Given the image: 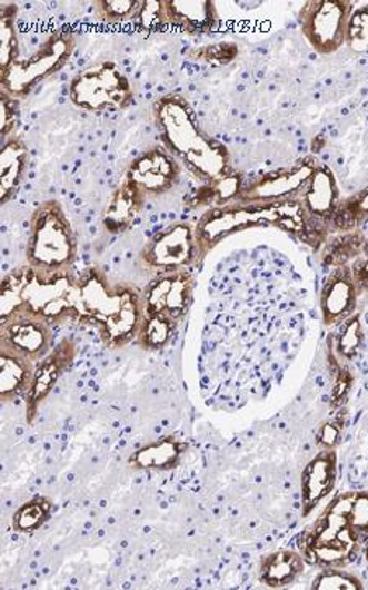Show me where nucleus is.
Returning <instances> with one entry per match:
<instances>
[{"label":"nucleus","mask_w":368,"mask_h":590,"mask_svg":"<svg viewBox=\"0 0 368 590\" xmlns=\"http://www.w3.org/2000/svg\"><path fill=\"white\" fill-rule=\"evenodd\" d=\"M364 332L360 324V315L354 314L340 324L338 336V352L346 360H352L357 350L362 345Z\"/></svg>","instance_id":"obj_32"},{"label":"nucleus","mask_w":368,"mask_h":590,"mask_svg":"<svg viewBox=\"0 0 368 590\" xmlns=\"http://www.w3.org/2000/svg\"><path fill=\"white\" fill-rule=\"evenodd\" d=\"M338 475V456L335 451L319 453L310 461L301 475V499H304V515H310L311 510L322 499L328 498L336 484Z\"/></svg>","instance_id":"obj_20"},{"label":"nucleus","mask_w":368,"mask_h":590,"mask_svg":"<svg viewBox=\"0 0 368 590\" xmlns=\"http://www.w3.org/2000/svg\"><path fill=\"white\" fill-rule=\"evenodd\" d=\"M360 534L338 502L332 501L321 517L301 538V557L311 564L340 568L349 564L359 553Z\"/></svg>","instance_id":"obj_6"},{"label":"nucleus","mask_w":368,"mask_h":590,"mask_svg":"<svg viewBox=\"0 0 368 590\" xmlns=\"http://www.w3.org/2000/svg\"><path fill=\"white\" fill-rule=\"evenodd\" d=\"M20 100L0 90V134L3 140L10 137L16 130L17 120H19Z\"/></svg>","instance_id":"obj_36"},{"label":"nucleus","mask_w":368,"mask_h":590,"mask_svg":"<svg viewBox=\"0 0 368 590\" xmlns=\"http://www.w3.org/2000/svg\"><path fill=\"white\" fill-rule=\"evenodd\" d=\"M138 27L145 31L161 30L168 26L166 20L165 0H145L135 16Z\"/></svg>","instance_id":"obj_34"},{"label":"nucleus","mask_w":368,"mask_h":590,"mask_svg":"<svg viewBox=\"0 0 368 590\" xmlns=\"http://www.w3.org/2000/svg\"><path fill=\"white\" fill-rule=\"evenodd\" d=\"M318 165L319 163L312 156H308L290 168L276 169V171L256 177L248 186H242L235 203L245 204V206H267V204L294 199L301 193Z\"/></svg>","instance_id":"obj_11"},{"label":"nucleus","mask_w":368,"mask_h":590,"mask_svg":"<svg viewBox=\"0 0 368 590\" xmlns=\"http://www.w3.org/2000/svg\"><path fill=\"white\" fill-rule=\"evenodd\" d=\"M305 558L295 551H279L270 554L260 564V581L269 588H285L297 581L304 572Z\"/></svg>","instance_id":"obj_23"},{"label":"nucleus","mask_w":368,"mask_h":590,"mask_svg":"<svg viewBox=\"0 0 368 590\" xmlns=\"http://www.w3.org/2000/svg\"><path fill=\"white\" fill-rule=\"evenodd\" d=\"M182 169L179 159L168 148L155 145L133 159L125 176L141 190L146 199H152L176 189Z\"/></svg>","instance_id":"obj_12"},{"label":"nucleus","mask_w":368,"mask_h":590,"mask_svg":"<svg viewBox=\"0 0 368 590\" xmlns=\"http://www.w3.org/2000/svg\"><path fill=\"white\" fill-rule=\"evenodd\" d=\"M176 322L169 318L158 317V315H145L142 318L140 332L137 335L138 345L145 350H161L172 338L176 332Z\"/></svg>","instance_id":"obj_27"},{"label":"nucleus","mask_w":368,"mask_h":590,"mask_svg":"<svg viewBox=\"0 0 368 590\" xmlns=\"http://www.w3.org/2000/svg\"><path fill=\"white\" fill-rule=\"evenodd\" d=\"M2 352L19 354L40 363L53 350V325L31 317H12L2 322L0 330Z\"/></svg>","instance_id":"obj_14"},{"label":"nucleus","mask_w":368,"mask_h":590,"mask_svg":"<svg viewBox=\"0 0 368 590\" xmlns=\"http://www.w3.org/2000/svg\"><path fill=\"white\" fill-rule=\"evenodd\" d=\"M76 50L71 31L58 30L48 35L43 43L27 58H19L7 71L0 72V85L16 99H26L40 82L61 71Z\"/></svg>","instance_id":"obj_7"},{"label":"nucleus","mask_w":368,"mask_h":590,"mask_svg":"<svg viewBox=\"0 0 368 590\" xmlns=\"http://www.w3.org/2000/svg\"><path fill=\"white\" fill-rule=\"evenodd\" d=\"M340 435L339 423H326L319 432L318 443L325 446L326 450H331L336 443H338Z\"/></svg>","instance_id":"obj_38"},{"label":"nucleus","mask_w":368,"mask_h":590,"mask_svg":"<svg viewBox=\"0 0 368 590\" xmlns=\"http://www.w3.org/2000/svg\"><path fill=\"white\" fill-rule=\"evenodd\" d=\"M145 203L146 197L142 196L141 190L127 176H123L103 208V228L112 235L130 230L140 217Z\"/></svg>","instance_id":"obj_17"},{"label":"nucleus","mask_w":368,"mask_h":590,"mask_svg":"<svg viewBox=\"0 0 368 590\" xmlns=\"http://www.w3.org/2000/svg\"><path fill=\"white\" fill-rule=\"evenodd\" d=\"M350 383H352V380H350L349 373L347 371H340L338 384H336L335 389V401H339L340 397L346 395V392L349 391Z\"/></svg>","instance_id":"obj_39"},{"label":"nucleus","mask_w":368,"mask_h":590,"mask_svg":"<svg viewBox=\"0 0 368 590\" xmlns=\"http://www.w3.org/2000/svg\"><path fill=\"white\" fill-rule=\"evenodd\" d=\"M78 256V242L64 207L57 199L34 208L30 218L27 265L50 271H68Z\"/></svg>","instance_id":"obj_4"},{"label":"nucleus","mask_w":368,"mask_h":590,"mask_svg":"<svg viewBox=\"0 0 368 590\" xmlns=\"http://www.w3.org/2000/svg\"><path fill=\"white\" fill-rule=\"evenodd\" d=\"M196 255V228L189 224H173L151 236L140 259L145 267L162 276L192 265Z\"/></svg>","instance_id":"obj_10"},{"label":"nucleus","mask_w":368,"mask_h":590,"mask_svg":"<svg viewBox=\"0 0 368 590\" xmlns=\"http://www.w3.org/2000/svg\"><path fill=\"white\" fill-rule=\"evenodd\" d=\"M263 225H273L272 208L269 204L245 206V204L231 203L227 206L210 208L205 212L196 227V263L203 259L218 243L236 232L263 227Z\"/></svg>","instance_id":"obj_8"},{"label":"nucleus","mask_w":368,"mask_h":590,"mask_svg":"<svg viewBox=\"0 0 368 590\" xmlns=\"http://www.w3.org/2000/svg\"><path fill=\"white\" fill-rule=\"evenodd\" d=\"M74 357V340L64 338L58 343L57 348L51 350V353L37 364L29 391H27V411H29L27 419L29 422H33L38 404L50 394L53 384H57L61 374L71 366Z\"/></svg>","instance_id":"obj_16"},{"label":"nucleus","mask_w":368,"mask_h":590,"mask_svg":"<svg viewBox=\"0 0 368 590\" xmlns=\"http://www.w3.org/2000/svg\"><path fill=\"white\" fill-rule=\"evenodd\" d=\"M29 148L20 137L3 140L0 149V204L6 206L19 193L20 184L29 169Z\"/></svg>","instance_id":"obj_21"},{"label":"nucleus","mask_w":368,"mask_h":590,"mask_svg":"<svg viewBox=\"0 0 368 590\" xmlns=\"http://www.w3.org/2000/svg\"><path fill=\"white\" fill-rule=\"evenodd\" d=\"M51 512V502L44 498H37L33 501L23 503L19 510H17L16 517H13V529L20 531V533H30L40 529Z\"/></svg>","instance_id":"obj_28"},{"label":"nucleus","mask_w":368,"mask_h":590,"mask_svg":"<svg viewBox=\"0 0 368 590\" xmlns=\"http://www.w3.org/2000/svg\"><path fill=\"white\" fill-rule=\"evenodd\" d=\"M81 324L92 325L110 348H121L137 338L145 307L142 295L127 284L110 283L99 267H87L79 276Z\"/></svg>","instance_id":"obj_3"},{"label":"nucleus","mask_w":368,"mask_h":590,"mask_svg":"<svg viewBox=\"0 0 368 590\" xmlns=\"http://www.w3.org/2000/svg\"><path fill=\"white\" fill-rule=\"evenodd\" d=\"M34 367L37 363L27 357L0 352V394L3 401H10L19 392L29 391Z\"/></svg>","instance_id":"obj_22"},{"label":"nucleus","mask_w":368,"mask_h":590,"mask_svg":"<svg viewBox=\"0 0 368 590\" xmlns=\"http://www.w3.org/2000/svg\"><path fill=\"white\" fill-rule=\"evenodd\" d=\"M183 444L176 439H162L161 442L148 444L131 456L130 463L140 470H169L182 454Z\"/></svg>","instance_id":"obj_24"},{"label":"nucleus","mask_w":368,"mask_h":590,"mask_svg":"<svg viewBox=\"0 0 368 590\" xmlns=\"http://www.w3.org/2000/svg\"><path fill=\"white\" fill-rule=\"evenodd\" d=\"M196 279L189 271L162 274L142 295L145 315H158L180 324L192 304Z\"/></svg>","instance_id":"obj_13"},{"label":"nucleus","mask_w":368,"mask_h":590,"mask_svg":"<svg viewBox=\"0 0 368 590\" xmlns=\"http://www.w3.org/2000/svg\"><path fill=\"white\" fill-rule=\"evenodd\" d=\"M239 50L235 43H213L208 47L197 48L190 51L187 57L193 61L208 62V65L223 66L235 61Z\"/></svg>","instance_id":"obj_33"},{"label":"nucleus","mask_w":368,"mask_h":590,"mask_svg":"<svg viewBox=\"0 0 368 590\" xmlns=\"http://www.w3.org/2000/svg\"><path fill=\"white\" fill-rule=\"evenodd\" d=\"M346 45L356 53H368V6L357 7L350 13Z\"/></svg>","instance_id":"obj_31"},{"label":"nucleus","mask_w":368,"mask_h":590,"mask_svg":"<svg viewBox=\"0 0 368 590\" xmlns=\"http://www.w3.org/2000/svg\"><path fill=\"white\" fill-rule=\"evenodd\" d=\"M366 242V236L360 230L344 232V234L336 235L335 238L326 242L322 263L331 267L349 265L362 253Z\"/></svg>","instance_id":"obj_25"},{"label":"nucleus","mask_w":368,"mask_h":590,"mask_svg":"<svg viewBox=\"0 0 368 590\" xmlns=\"http://www.w3.org/2000/svg\"><path fill=\"white\" fill-rule=\"evenodd\" d=\"M338 502L362 540H368V492H347Z\"/></svg>","instance_id":"obj_30"},{"label":"nucleus","mask_w":368,"mask_h":590,"mask_svg":"<svg viewBox=\"0 0 368 590\" xmlns=\"http://www.w3.org/2000/svg\"><path fill=\"white\" fill-rule=\"evenodd\" d=\"M300 196L311 217L329 224L340 204L338 180L332 169L326 165L316 166Z\"/></svg>","instance_id":"obj_19"},{"label":"nucleus","mask_w":368,"mask_h":590,"mask_svg":"<svg viewBox=\"0 0 368 590\" xmlns=\"http://www.w3.org/2000/svg\"><path fill=\"white\" fill-rule=\"evenodd\" d=\"M2 322L31 317L47 324L81 321L79 277L71 269L50 271L22 266L7 274L0 286Z\"/></svg>","instance_id":"obj_1"},{"label":"nucleus","mask_w":368,"mask_h":590,"mask_svg":"<svg viewBox=\"0 0 368 590\" xmlns=\"http://www.w3.org/2000/svg\"><path fill=\"white\" fill-rule=\"evenodd\" d=\"M360 293L349 265L335 267L322 286L319 307L325 325H338L352 317Z\"/></svg>","instance_id":"obj_15"},{"label":"nucleus","mask_w":368,"mask_h":590,"mask_svg":"<svg viewBox=\"0 0 368 590\" xmlns=\"http://www.w3.org/2000/svg\"><path fill=\"white\" fill-rule=\"evenodd\" d=\"M133 81L120 65L100 61L72 78L69 99L87 112H117L135 104Z\"/></svg>","instance_id":"obj_5"},{"label":"nucleus","mask_w":368,"mask_h":590,"mask_svg":"<svg viewBox=\"0 0 368 590\" xmlns=\"http://www.w3.org/2000/svg\"><path fill=\"white\" fill-rule=\"evenodd\" d=\"M166 20L173 29L205 35L220 26L217 7L210 0H165Z\"/></svg>","instance_id":"obj_18"},{"label":"nucleus","mask_w":368,"mask_h":590,"mask_svg":"<svg viewBox=\"0 0 368 590\" xmlns=\"http://www.w3.org/2000/svg\"><path fill=\"white\" fill-rule=\"evenodd\" d=\"M17 12L19 7L16 3H3L0 12V72L7 71L20 58Z\"/></svg>","instance_id":"obj_26"},{"label":"nucleus","mask_w":368,"mask_h":590,"mask_svg":"<svg viewBox=\"0 0 368 590\" xmlns=\"http://www.w3.org/2000/svg\"><path fill=\"white\" fill-rule=\"evenodd\" d=\"M354 279H356L357 289L360 294L368 291V242L364 245L362 253L354 259L352 265Z\"/></svg>","instance_id":"obj_37"},{"label":"nucleus","mask_w":368,"mask_h":590,"mask_svg":"<svg viewBox=\"0 0 368 590\" xmlns=\"http://www.w3.org/2000/svg\"><path fill=\"white\" fill-rule=\"evenodd\" d=\"M312 589L319 590H360V581L354 576H350L349 572L340 571V569L328 568L325 571L319 572L316 576L315 581H312Z\"/></svg>","instance_id":"obj_35"},{"label":"nucleus","mask_w":368,"mask_h":590,"mask_svg":"<svg viewBox=\"0 0 368 590\" xmlns=\"http://www.w3.org/2000/svg\"><path fill=\"white\" fill-rule=\"evenodd\" d=\"M366 554H367V561H368V540H367V551H366Z\"/></svg>","instance_id":"obj_40"},{"label":"nucleus","mask_w":368,"mask_h":590,"mask_svg":"<svg viewBox=\"0 0 368 590\" xmlns=\"http://www.w3.org/2000/svg\"><path fill=\"white\" fill-rule=\"evenodd\" d=\"M152 117L161 137L180 165L203 184H213L231 175L228 148L201 130L196 110L180 94H166L152 106Z\"/></svg>","instance_id":"obj_2"},{"label":"nucleus","mask_w":368,"mask_h":590,"mask_svg":"<svg viewBox=\"0 0 368 590\" xmlns=\"http://www.w3.org/2000/svg\"><path fill=\"white\" fill-rule=\"evenodd\" d=\"M140 6V0H99L93 3V13L100 22L117 26L127 20H135Z\"/></svg>","instance_id":"obj_29"},{"label":"nucleus","mask_w":368,"mask_h":590,"mask_svg":"<svg viewBox=\"0 0 368 590\" xmlns=\"http://www.w3.org/2000/svg\"><path fill=\"white\" fill-rule=\"evenodd\" d=\"M352 3L347 0H310L300 10V30L308 45L322 57L346 45Z\"/></svg>","instance_id":"obj_9"}]
</instances>
